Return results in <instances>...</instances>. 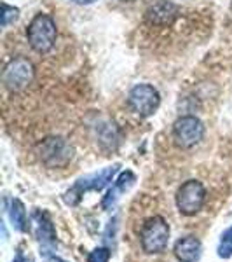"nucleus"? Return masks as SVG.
<instances>
[{
	"mask_svg": "<svg viewBox=\"0 0 232 262\" xmlns=\"http://www.w3.org/2000/svg\"><path fill=\"white\" fill-rule=\"evenodd\" d=\"M58 28L49 14H37L27 27V39L30 48L39 54H48L56 44Z\"/></svg>",
	"mask_w": 232,
	"mask_h": 262,
	"instance_id": "1",
	"label": "nucleus"
},
{
	"mask_svg": "<svg viewBox=\"0 0 232 262\" xmlns=\"http://www.w3.org/2000/svg\"><path fill=\"white\" fill-rule=\"evenodd\" d=\"M140 239L142 248L147 253H163L168 247V239H170V226L163 217L155 215L143 224Z\"/></svg>",
	"mask_w": 232,
	"mask_h": 262,
	"instance_id": "2",
	"label": "nucleus"
},
{
	"mask_svg": "<svg viewBox=\"0 0 232 262\" xmlns=\"http://www.w3.org/2000/svg\"><path fill=\"white\" fill-rule=\"evenodd\" d=\"M33 77H35V69L33 63L28 58H14L7 63V67L4 69L2 81L4 86L12 93L23 91L25 88H28V84H32Z\"/></svg>",
	"mask_w": 232,
	"mask_h": 262,
	"instance_id": "3",
	"label": "nucleus"
},
{
	"mask_svg": "<svg viewBox=\"0 0 232 262\" xmlns=\"http://www.w3.org/2000/svg\"><path fill=\"white\" fill-rule=\"evenodd\" d=\"M129 108L140 117H150L161 105V95L150 84H136L128 96Z\"/></svg>",
	"mask_w": 232,
	"mask_h": 262,
	"instance_id": "4",
	"label": "nucleus"
},
{
	"mask_svg": "<svg viewBox=\"0 0 232 262\" xmlns=\"http://www.w3.org/2000/svg\"><path fill=\"white\" fill-rule=\"evenodd\" d=\"M39 154L42 163L49 168H63L74 158V149L65 138L51 137L39 145Z\"/></svg>",
	"mask_w": 232,
	"mask_h": 262,
	"instance_id": "5",
	"label": "nucleus"
},
{
	"mask_svg": "<svg viewBox=\"0 0 232 262\" xmlns=\"http://www.w3.org/2000/svg\"><path fill=\"white\" fill-rule=\"evenodd\" d=\"M204 137V124L196 116H183L173 124V138L182 149H191L197 145Z\"/></svg>",
	"mask_w": 232,
	"mask_h": 262,
	"instance_id": "6",
	"label": "nucleus"
},
{
	"mask_svg": "<svg viewBox=\"0 0 232 262\" xmlns=\"http://www.w3.org/2000/svg\"><path fill=\"white\" fill-rule=\"evenodd\" d=\"M206 200V191L201 182L187 180L176 192V205L183 215H194L202 208Z\"/></svg>",
	"mask_w": 232,
	"mask_h": 262,
	"instance_id": "7",
	"label": "nucleus"
},
{
	"mask_svg": "<svg viewBox=\"0 0 232 262\" xmlns=\"http://www.w3.org/2000/svg\"><path fill=\"white\" fill-rule=\"evenodd\" d=\"M115 171H117V166H110V168H107V170H103L100 173H92V175H89V177H84V179L79 180L77 184H75L74 187L66 192L65 201L68 203V205H77V201L81 200V196L84 192L100 191V189H103L105 185L113 179Z\"/></svg>",
	"mask_w": 232,
	"mask_h": 262,
	"instance_id": "8",
	"label": "nucleus"
},
{
	"mask_svg": "<svg viewBox=\"0 0 232 262\" xmlns=\"http://www.w3.org/2000/svg\"><path fill=\"white\" fill-rule=\"evenodd\" d=\"M178 16V6H175L170 0H155L145 11V21L150 27H170Z\"/></svg>",
	"mask_w": 232,
	"mask_h": 262,
	"instance_id": "9",
	"label": "nucleus"
},
{
	"mask_svg": "<svg viewBox=\"0 0 232 262\" xmlns=\"http://www.w3.org/2000/svg\"><path fill=\"white\" fill-rule=\"evenodd\" d=\"M175 255L180 262H197L201 257V243L194 236H185L175 245Z\"/></svg>",
	"mask_w": 232,
	"mask_h": 262,
	"instance_id": "10",
	"label": "nucleus"
},
{
	"mask_svg": "<svg viewBox=\"0 0 232 262\" xmlns=\"http://www.w3.org/2000/svg\"><path fill=\"white\" fill-rule=\"evenodd\" d=\"M134 180H136V177H134L131 171H124V173H122L119 179H117L115 185H113V189H110V191H108L107 198L103 200V208H110L113 203L117 201L119 194L128 191V189L134 184Z\"/></svg>",
	"mask_w": 232,
	"mask_h": 262,
	"instance_id": "11",
	"label": "nucleus"
},
{
	"mask_svg": "<svg viewBox=\"0 0 232 262\" xmlns=\"http://www.w3.org/2000/svg\"><path fill=\"white\" fill-rule=\"evenodd\" d=\"M33 217L37 219V234H39V239L42 242H53L54 239V229H53V224L48 219V215L45 213H40L37 212Z\"/></svg>",
	"mask_w": 232,
	"mask_h": 262,
	"instance_id": "12",
	"label": "nucleus"
},
{
	"mask_svg": "<svg viewBox=\"0 0 232 262\" xmlns=\"http://www.w3.org/2000/svg\"><path fill=\"white\" fill-rule=\"evenodd\" d=\"M11 221L18 231H27V210L19 200H12L11 206Z\"/></svg>",
	"mask_w": 232,
	"mask_h": 262,
	"instance_id": "13",
	"label": "nucleus"
},
{
	"mask_svg": "<svg viewBox=\"0 0 232 262\" xmlns=\"http://www.w3.org/2000/svg\"><path fill=\"white\" fill-rule=\"evenodd\" d=\"M218 255L222 259H229L232 255V227H229L227 231H223L222 239H220V247H218Z\"/></svg>",
	"mask_w": 232,
	"mask_h": 262,
	"instance_id": "14",
	"label": "nucleus"
},
{
	"mask_svg": "<svg viewBox=\"0 0 232 262\" xmlns=\"http://www.w3.org/2000/svg\"><path fill=\"white\" fill-rule=\"evenodd\" d=\"M19 18V9L16 7H11L7 4H4V12H2V27L7 28L9 25L14 23L16 19Z\"/></svg>",
	"mask_w": 232,
	"mask_h": 262,
	"instance_id": "15",
	"label": "nucleus"
},
{
	"mask_svg": "<svg viewBox=\"0 0 232 262\" xmlns=\"http://www.w3.org/2000/svg\"><path fill=\"white\" fill-rule=\"evenodd\" d=\"M108 259H110V252H108V248H96V250H92L89 253L87 262H108Z\"/></svg>",
	"mask_w": 232,
	"mask_h": 262,
	"instance_id": "16",
	"label": "nucleus"
},
{
	"mask_svg": "<svg viewBox=\"0 0 232 262\" xmlns=\"http://www.w3.org/2000/svg\"><path fill=\"white\" fill-rule=\"evenodd\" d=\"M72 2L79 4V6H89V4H95L96 0H72Z\"/></svg>",
	"mask_w": 232,
	"mask_h": 262,
	"instance_id": "17",
	"label": "nucleus"
},
{
	"mask_svg": "<svg viewBox=\"0 0 232 262\" xmlns=\"http://www.w3.org/2000/svg\"><path fill=\"white\" fill-rule=\"evenodd\" d=\"M48 262H65V260H61V259H58V257H51V259Z\"/></svg>",
	"mask_w": 232,
	"mask_h": 262,
	"instance_id": "18",
	"label": "nucleus"
},
{
	"mask_svg": "<svg viewBox=\"0 0 232 262\" xmlns=\"http://www.w3.org/2000/svg\"><path fill=\"white\" fill-rule=\"evenodd\" d=\"M14 262H25V259H23V257H21V255H18V257H16V259H14Z\"/></svg>",
	"mask_w": 232,
	"mask_h": 262,
	"instance_id": "19",
	"label": "nucleus"
},
{
	"mask_svg": "<svg viewBox=\"0 0 232 262\" xmlns=\"http://www.w3.org/2000/svg\"><path fill=\"white\" fill-rule=\"evenodd\" d=\"M122 2H133V0H122Z\"/></svg>",
	"mask_w": 232,
	"mask_h": 262,
	"instance_id": "20",
	"label": "nucleus"
},
{
	"mask_svg": "<svg viewBox=\"0 0 232 262\" xmlns=\"http://www.w3.org/2000/svg\"><path fill=\"white\" fill-rule=\"evenodd\" d=\"M230 12H232V0H230Z\"/></svg>",
	"mask_w": 232,
	"mask_h": 262,
	"instance_id": "21",
	"label": "nucleus"
}]
</instances>
